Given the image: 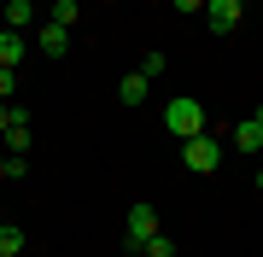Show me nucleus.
<instances>
[{
	"label": "nucleus",
	"mask_w": 263,
	"mask_h": 257,
	"mask_svg": "<svg viewBox=\"0 0 263 257\" xmlns=\"http://www.w3.org/2000/svg\"><path fill=\"white\" fill-rule=\"evenodd\" d=\"M164 129L176 134L181 146H187V141H199V134H205V105H199V100H187V94H181V100H170V105H164Z\"/></svg>",
	"instance_id": "1"
},
{
	"label": "nucleus",
	"mask_w": 263,
	"mask_h": 257,
	"mask_svg": "<svg viewBox=\"0 0 263 257\" xmlns=\"http://www.w3.org/2000/svg\"><path fill=\"white\" fill-rule=\"evenodd\" d=\"M152 234H164V228H158V210H152L146 199H141V205H129V216H123V246H129V251H141Z\"/></svg>",
	"instance_id": "2"
},
{
	"label": "nucleus",
	"mask_w": 263,
	"mask_h": 257,
	"mask_svg": "<svg viewBox=\"0 0 263 257\" xmlns=\"http://www.w3.org/2000/svg\"><path fill=\"white\" fill-rule=\"evenodd\" d=\"M181 164H187L193 175H216V164H222V146H216V134H199V141L181 146Z\"/></svg>",
	"instance_id": "3"
},
{
	"label": "nucleus",
	"mask_w": 263,
	"mask_h": 257,
	"mask_svg": "<svg viewBox=\"0 0 263 257\" xmlns=\"http://www.w3.org/2000/svg\"><path fill=\"white\" fill-rule=\"evenodd\" d=\"M205 18H211V35H234L240 18H246V0H211Z\"/></svg>",
	"instance_id": "4"
},
{
	"label": "nucleus",
	"mask_w": 263,
	"mask_h": 257,
	"mask_svg": "<svg viewBox=\"0 0 263 257\" xmlns=\"http://www.w3.org/2000/svg\"><path fill=\"white\" fill-rule=\"evenodd\" d=\"M35 47L47 53V58H65V53H70V29H59V24H35Z\"/></svg>",
	"instance_id": "5"
},
{
	"label": "nucleus",
	"mask_w": 263,
	"mask_h": 257,
	"mask_svg": "<svg viewBox=\"0 0 263 257\" xmlns=\"http://www.w3.org/2000/svg\"><path fill=\"white\" fill-rule=\"evenodd\" d=\"M0 18H6L0 29H12V35H24V29L35 24V6H29V0H6V6H0Z\"/></svg>",
	"instance_id": "6"
},
{
	"label": "nucleus",
	"mask_w": 263,
	"mask_h": 257,
	"mask_svg": "<svg viewBox=\"0 0 263 257\" xmlns=\"http://www.w3.org/2000/svg\"><path fill=\"white\" fill-rule=\"evenodd\" d=\"M24 58H29V41L12 35V29H0V70H18Z\"/></svg>",
	"instance_id": "7"
},
{
	"label": "nucleus",
	"mask_w": 263,
	"mask_h": 257,
	"mask_svg": "<svg viewBox=\"0 0 263 257\" xmlns=\"http://www.w3.org/2000/svg\"><path fill=\"white\" fill-rule=\"evenodd\" d=\"M146 88H152V82L141 76V70H123V82H117V94H123V105H141V100H146Z\"/></svg>",
	"instance_id": "8"
},
{
	"label": "nucleus",
	"mask_w": 263,
	"mask_h": 257,
	"mask_svg": "<svg viewBox=\"0 0 263 257\" xmlns=\"http://www.w3.org/2000/svg\"><path fill=\"white\" fill-rule=\"evenodd\" d=\"M234 146H240V152H263V123H257V117H246V123L234 129Z\"/></svg>",
	"instance_id": "9"
},
{
	"label": "nucleus",
	"mask_w": 263,
	"mask_h": 257,
	"mask_svg": "<svg viewBox=\"0 0 263 257\" xmlns=\"http://www.w3.org/2000/svg\"><path fill=\"white\" fill-rule=\"evenodd\" d=\"M24 228H12V222H0V257H24Z\"/></svg>",
	"instance_id": "10"
},
{
	"label": "nucleus",
	"mask_w": 263,
	"mask_h": 257,
	"mask_svg": "<svg viewBox=\"0 0 263 257\" xmlns=\"http://www.w3.org/2000/svg\"><path fill=\"white\" fill-rule=\"evenodd\" d=\"M76 12H82L76 0H53V6H47V24H59V29H76Z\"/></svg>",
	"instance_id": "11"
},
{
	"label": "nucleus",
	"mask_w": 263,
	"mask_h": 257,
	"mask_svg": "<svg viewBox=\"0 0 263 257\" xmlns=\"http://www.w3.org/2000/svg\"><path fill=\"white\" fill-rule=\"evenodd\" d=\"M164 65H170L164 53H146V58H141V76H146V82H158V76H164Z\"/></svg>",
	"instance_id": "12"
},
{
	"label": "nucleus",
	"mask_w": 263,
	"mask_h": 257,
	"mask_svg": "<svg viewBox=\"0 0 263 257\" xmlns=\"http://www.w3.org/2000/svg\"><path fill=\"white\" fill-rule=\"evenodd\" d=\"M141 251H146V257H176V246H170V234H152V240H146Z\"/></svg>",
	"instance_id": "13"
},
{
	"label": "nucleus",
	"mask_w": 263,
	"mask_h": 257,
	"mask_svg": "<svg viewBox=\"0 0 263 257\" xmlns=\"http://www.w3.org/2000/svg\"><path fill=\"white\" fill-rule=\"evenodd\" d=\"M24 175H29V158H12L6 152V181H24Z\"/></svg>",
	"instance_id": "14"
},
{
	"label": "nucleus",
	"mask_w": 263,
	"mask_h": 257,
	"mask_svg": "<svg viewBox=\"0 0 263 257\" xmlns=\"http://www.w3.org/2000/svg\"><path fill=\"white\" fill-rule=\"evenodd\" d=\"M12 94H18V70H0V105H6Z\"/></svg>",
	"instance_id": "15"
},
{
	"label": "nucleus",
	"mask_w": 263,
	"mask_h": 257,
	"mask_svg": "<svg viewBox=\"0 0 263 257\" xmlns=\"http://www.w3.org/2000/svg\"><path fill=\"white\" fill-rule=\"evenodd\" d=\"M6 123H12V105H0V134H6Z\"/></svg>",
	"instance_id": "16"
},
{
	"label": "nucleus",
	"mask_w": 263,
	"mask_h": 257,
	"mask_svg": "<svg viewBox=\"0 0 263 257\" xmlns=\"http://www.w3.org/2000/svg\"><path fill=\"white\" fill-rule=\"evenodd\" d=\"M0 181H6V152H0Z\"/></svg>",
	"instance_id": "17"
},
{
	"label": "nucleus",
	"mask_w": 263,
	"mask_h": 257,
	"mask_svg": "<svg viewBox=\"0 0 263 257\" xmlns=\"http://www.w3.org/2000/svg\"><path fill=\"white\" fill-rule=\"evenodd\" d=\"M252 117H257V123H263V105H257V111H252Z\"/></svg>",
	"instance_id": "18"
},
{
	"label": "nucleus",
	"mask_w": 263,
	"mask_h": 257,
	"mask_svg": "<svg viewBox=\"0 0 263 257\" xmlns=\"http://www.w3.org/2000/svg\"><path fill=\"white\" fill-rule=\"evenodd\" d=\"M257 187H263V164H257Z\"/></svg>",
	"instance_id": "19"
}]
</instances>
